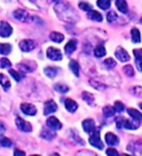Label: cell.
Masks as SVG:
<instances>
[{
	"mask_svg": "<svg viewBox=\"0 0 142 156\" xmlns=\"http://www.w3.org/2000/svg\"><path fill=\"white\" fill-rule=\"evenodd\" d=\"M57 14L58 15L62 21H65L68 23L75 22L77 18V14L71 8L70 5H68L66 2H57V6L55 7Z\"/></svg>",
	"mask_w": 142,
	"mask_h": 156,
	"instance_id": "6da1fadb",
	"label": "cell"
},
{
	"mask_svg": "<svg viewBox=\"0 0 142 156\" xmlns=\"http://www.w3.org/2000/svg\"><path fill=\"white\" fill-rule=\"evenodd\" d=\"M89 141H90V144L92 146H94V147H96V148H99V149H103V147H104L103 143H102L101 140H100L99 132L97 131V130H95V133L90 136Z\"/></svg>",
	"mask_w": 142,
	"mask_h": 156,
	"instance_id": "7a4b0ae2",
	"label": "cell"
},
{
	"mask_svg": "<svg viewBox=\"0 0 142 156\" xmlns=\"http://www.w3.org/2000/svg\"><path fill=\"white\" fill-rule=\"evenodd\" d=\"M16 125L19 128V130H21L22 132H24V133H29V132L32 131L31 124L28 123V122H26L24 119L21 118V117H17Z\"/></svg>",
	"mask_w": 142,
	"mask_h": 156,
	"instance_id": "3957f363",
	"label": "cell"
},
{
	"mask_svg": "<svg viewBox=\"0 0 142 156\" xmlns=\"http://www.w3.org/2000/svg\"><path fill=\"white\" fill-rule=\"evenodd\" d=\"M13 33V27L7 22L2 21L0 23V36L3 38L9 37Z\"/></svg>",
	"mask_w": 142,
	"mask_h": 156,
	"instance_id": "277c9868",
	"label": "cell"
},
{
	"mask_svg": "<svg viewBox=\"0 0 142 156\" xmlns=\"http://www.w3.org/2000/svg\"><path fill=\"white\" fill-rule=\"evenodd\" d=\"M47 57L52 61H61L62 60V55L61 52L57 48L50 47L47 50Z\"/></svg>",
	"mask_w": 142,
	"mask_h": 156,
	"instance_id": "5b68a950",
	"label": "cell"
},
{
	"mask_svg": "<svg viewBox=\"0 0 142 156\" xmlns=\"http://www.w3.org/2000/svg\"><path fill=\"white\" fill-rule=\"evenodd\" d=\"M115 56L116 58H118V60L122 62H129L130 61V55L129 53L126 52L124 48L122 47H118L117 48V50L115 52Z\"/></svg>",
	"mask_w": 142,
	"mask_h": 156,
	"instance_id": "8992f818",
	"label": "cell"
},
{
	"mask_svg": "<svg viewBox=\"0 0 142 156\" xmlns=\"http://www.w3.org/2000/svg\"><path fill=\"white\" fill-rule=\"evenodd\" d=\"M19 48L23 52H30L35 48V43L30 39H24L19 42Z\"/></svg>",
	"mask_w": 142,
	"mask_h": 156,
	"instance_id": "52a82bcc",
	"label": "cell"
},
{
	"mask_svg": "<svg viewBox=\"0 0 142 156\" xmlns=\"http://www.w3.org/2000/svg\"><path fill=\"white\" fill-rule=\"evenodd\" d=\"M57 110V104L54 101L50 100L48 101L46 104H45V106H44V115L45 116H48L54 112H56Z\"/></svg>",
	"mask_w": 142,
	"mask_h": 156,
	"instance_id": "ba28073f",
	"label": "cell"
},
{
	"mask_svg": "<svg viewBox=\"0 0 142 156\" xmlns=\"http://www.w3.org/2000/svg\"><path fill=\"white\" fill-rule=\"evenodd\" d=\"M14 17L16 18L17 20H19V22H23V23H26V22H28L30 17H29V14L24 11L23 9H19V10H16L14 13Z\"/></svg>",
	"mask_w": 142,
	"mask_h": 156,
	"instance_id": "9c48e42d",
	"label": "cell"
},
{
	"mask_svg": "<svg viewBox=\"0 0 142 156\" xmlns=\"http://www.w3.org/2000/svg\"><path fill=\"white\" fill-rule=\"evenodd\" d=\"M21 110L23 112L24 114L30 115V116H33V115H35L37 113L36 107L34 106L33 105H31V104H23V105H21Z\"/></svg>",
	"mask_w": 142,
	"mask_h": 156,
	"instance_id": "30bf717a",
	"label": "cell"
},
{
	"mask_svg": "<svg viewBox=\"0 0 142 156\" xmlns=\"http://www.w3.org/2000/svg\"><path fill=\"white\" fill-rule=\"evenodd\" d=\"M83 129L87 132L88 134H94L95 131V121L92 119H86L83 121L82 123Z\"/></svg>",
	"mask_w": 142,
	"mask_h": 156,
	"instance_id": "8fae6325",
	"label": "cell"
},
{
	"mask_svg": "<svg viewBox=\"0 0 142 156\" xmlns=\"http://www.w3.org/2000/svg\"><path fill=\"white\" fill-rule=\"evenodd\" d=\"M47 126L50 129L54 130V131L60 130V129H61V127H62V125L60 122V120H58L57 118H56L55 116H52V117H50V118L47 120Z\"/></svg>",
	"mask_w": 142,
	"mask_h": 156,
	"instance_id": "7c38bea8",
	"label": "cell"
},
{
	"mask_svg": "<svg viewBox=\"0 0 142 156\" xmlns=\"http://www.w3.org/2000/svg\"><path fill=\"white\" fill-rule=\"evenodd\" d=\"M105 140H106L107 144L110 145V146H114V145H117L119 144L118 136L114 134H112V133H107L105 135Z\"/></svg>",
	"mask_w": 142,
	"mask_h": 156,
	"instance_id": "4fadbf2b",
	"label": "cell"
},
{
	"mask_svg": "<svg viewBox=\"0 0 142 156\" xmlns=\"http://www.w3.org/2000/svg\"><path fill=\"white\" fill-rule=\"evenodd\" d=\"M76 49H77V41L74 40V39H72V40L68 41L66 43V45L64 47V51L68 56H70Z\"/></svg>",
	"mask_w": 142,
	"mask_h": 156,
	"instance_id": "5bb4252c",
	"label": "cell"
},
{
	"mask_svg": "<svg viewBox=\"0 0 142 156\" xmlns=\"http://www.w3.org/2000/svg\"><path fill=\"white\" fill-rule=\"evenodd\" d=\"M64 105H65V108L69 112H75L78 108L77 102L71 99H66L64 101Z\"/></svg>",
	"mask_w": 142,
	"mask_h": 156,
	"instance_id": "9a60e30c",
	"label": "cell"
},
{
	"mask_svg": "<svg viewBox=\"0 0 142 156\" xmlns=\"http://www.w3.org/2000/svg\"><path fill=\"white\" fill-rule=\"evenodd\" d=\"M0 85L3 87V89L5 91H7L11 87V82L6 77V75H4L3 73H0Z\"/></svg>",
	"mask_w": 142,
	"mask_h": 156,
	"instance_id": "2e32d148",
	"label": "cell"
},
{
	"mask_svg": "<svg viewBox=\"0 0 142 156\" xmlns=\"http://www.w3.org/2000/svg\"><path fill=\"white\" fill-rule=\"evenodd\" d=\"M128 113L130 114V116L133 118V120L135 121H142V114L140 113V112L138 110H136L134 108H129L128 109Z\"/></svg>",
	"mask_w": 142,
	"mask_h": 156,
	"instance_id": "e0dca14e",
	"label": "cell"
},
{
	"mask_svg": "<svg viewBox=\"0 0 142 156\" xmlns=\"http://www.w3.org/2000/svg\"><path fill=\"white\" fill-rule=\"evenodd\" d=\"M12 51V46L9 43H0V54L1 55H9Z\"/></svg>",
	"mask_w": 142,
	"mask_h": 156,
	"instance_id": "ac0fdd59",
	"label": "cell"
},
{
	"mask_svg": "<svg viewBox=\"0 0 142 156\" xmlns=\"http://www.w3.org/2000/svg\"><path fill=\"white\" fill-rule=\"evenodd\" d=\"M69 68L71 69V71L73 72V74H74L76 77H79V69H80V67H79V63H78L76 61L74 60H72L69 62Z\"/></svg>",
	"mask_w": 142,
	"mask_h": 156,
	"instance_id": "d6986e66",
	"label": "cell"
},
{
	"mask_svg": "<svg viewBox=\"0 0 142 156\" xmlns=\"http://www.w3.org/2000/svg\"><path fill=\"white\" fill-rule=\"evenodd\" d=\"M50 39L52 41L56 42V43H61V42L63 41L64 36H63V34H61L60 32L54 31V32H51V34H50Z\"/></svg>",
	"mask_w": 142,
	"mask_h": 156,
	"instance_id": "ffe728a7",
	"label": "cell"
},
{
	"mask_svg": "<svg viewBox=\"0 0 142 156\" xmlns=\"http://www.w3.org/2000/svg\"><path fill=\"white\" fill-rule=\"evenodd\" d=\"M116 6L121 13L124 14L128 13V3L124 1V0H118V1H116Z\"/></svg>",
	"mask_w": 142,
	"mask_h": 156,
	"instance_id": "44dd1931",
	"label": "cell"
},
{
	"mask_svg": "<svg viewBox=\"0 0 142 156\" xmlns=\"http://www.w3.org/2000/svg\"><path fill=\"white\" fill-rule=\"evenodd\" d=\"M131 40L133 43H140L141 41V36H140V32L136 27H133L131 29Z\"/></svg>",
	"mask_w": 142,
	"mask_h": 156,
	"instance_id": "7402d4cb",
	"label": "cell"
},
{
	"mask_svg": "<svg viewBox=\"0 0 142 156\" xmlns=\"http://www.w3.org/2000/svg\"><path fill=\"white\" fill-rule=\"evenodd\" d=\"M94 54L95 56L97 58H102L106 55V50H105V47L103 45H99L96 46L95 49L94 50Z\"/></svg>",
	"mask_w": 142,
	"mask_h": 156,
	"instance_id": "603a6c76",
	"label": "cell"
},
{
	"mask_svg": "<svg viewBox=\"0 0 142 156\" xmlns=\"http://www.w3.org/2000/svg\"><path fill=\"white\" fill-rule=\"evenodd\" d=\"M88 17H89V19L92 20V21H96V22H102V20H103V18H102L101 14L99 13L97 11H91L89 12V14H88Z\"/></svg>",
	"mask_w": 142,
	"mask_h": 156,
	"instance_id": "cb8c5ba5",
	"label": "cell"
},
{
	"mask_svg": "<svg viewBox=\"0 0 142 156\" xmlns=\"http://www.w3.org/2000/svg\"><path fill=\"white\" fill-rule=\"evenodd\" d=\"M44 73L49 77V78H54L56 77L57 73V69L56 67H52V66H48L44 69Z\"/></svg>",
	"mask_w": 142,
	"mask_h": 156,
	"instance_id": "d4e9b609",
	"label": "cell"
},
{
	"mask_svg": "<svg viewBox=\"0 0 142 156\" xmlns=\"http://www.w3.org/2000/svg\"><path fill=\"white\" fill-rule=\"evenodd\" d=\"M115 109H114V107H112L110 105H107L105 106L104 108H103V114L105 117H107V118H110V117L112 116H114L115 114Z\"/></svg>",
	"mask_w": 142,
	"mask_h": 156,
	"instance_id": "484cf974",
	"label": "cell"
},
{
	"mask_svg": "<svg viewBox=\"0 0 142 156\" xmlns=\"http://www.w3.org/2000/svg\"><path fill=\"white\" fill-rule=\"evenodd\" d=\"M41 136L47 140H52L56 136V133L53 131H43L41 134Z\"/></svg>",
	"mask_w": 142,
	"mask_h": 156,
	"instance_id": "4316f807",
	"label": "cell"
},
{
	"mask_svg": "<svg viewBox=\"0 0 142 156\" xmlns=\"http://www.w3.org/2000/svg\"><path fill=\"white\" fill-rule=\"evenodd\" d=\"M139 127V125H135L134 122L130 121V120H125V123H124V128L125 129H128V130H135L137 129Z\"/></svg>",
	"mask_w": 142,
	"mask_h": 156,
	"instance_id": "83f0119b",
	"label": "cell"
},
{
	"mask_svg": "<svg viewBox=\"0 0 142 156\" xmlns=\"http://www.w3.org/2000/svg\"><path fill=\"white\" fill-rule=\"evenodd\" d=\"M97 6L99 8H101L102 10H107L111 5V1L109 0H99V1L96 2Z\"/></svg>",
	"mask_w": 142,
	"mask_h": 156,
	"instance_id": "f1b7e54d",
	"label": "cell"
},
{
	"mask_svg": "<svg viewBox=\"0 0 142 156\" xmlns=\"http://www.w3.org/2000/svg\"><path fill=\"white\" fill-rule=\"evenodd\" d=\"M55 90L58 93H61V94H66V93L69 91V88L65 85H62V84H56Z\"/></svg>",
	"mask_w": 142,
	"mask_h": 156,
	"instance_id": "f546056e",
	"label": "cell"
},
{
	"mask_svg": "<svg viewBox=\"0 0 142 156\" xmlns=\"http://www.w3.org/2000/svg\"><path fill=\"white\" fill-rule=\"evenodd\" d=\"M82 98H83V99H84L89 105H92V102H94V96H92V95L91 94V93H89V92H83Z\"/></svg>",
	"mask_w": 142,
	"mask_h": 156,
	"instance_id": "4dcf8cb0",
	"label": "cell"
},
{
	"mask_svg": "<svg viewBox=\"0 0 142 156\" xmlns=\"http://www.w3.org/2000/svg\"><path fill=\"white\" fill-rule=\"evenodd\" d=\"M9 73H10V75H11L16 81H21L23 78V76L21 74V73H19L18 71L14 70V69H10L9 70Z\"/></svg>",
	"mask_w": 142,
	"mask_h": 156,
	"instance_id": "1f68e13d",
	"label": "cell"
},
{
	"mask_svg": "<svg viewBox=\"0 0 142 156\" xmlns=\"http://www.w3.org/2000/svg\"><path fill=\"white\" fill-rule=\"evenodd\" d=\"M123 69H124V72L126 73V75H128L129 77H133V75H134V69H133L131 66H130V65L126 66H124Z\"/></svg>",
	"mask_w": 142,
	"mask_h": 156,
	"instance_id": "d6a6232c",
	"label": "cell"
},
{
	"mask_svg": "<svg viewBox=\"0 0 142 156\" xmlns=\"http://www.w3.org/2000/svg\"><path fill=\"white\" fill-rule=\"evenodd\" d=\"M0 144L4 147H11L12 145V141L10 140L8 138H5V136H1L0 138Z\"/></svg>",
	"mask_w": 142,
	"mask_h": 156,
	"instance_id": "836d02e7",
	"label": "cell"
},
{
	"mask_svg": "<svg viewBox=\"0 0 142 156\" xmlns=\"http://www.w3.org/2000/svg\"><path fill=\"white\" fill-rule=\"evenodd\" d=\"M79 7L80 9H82L83 11H86V12H91L92 11V8L91 5L88 3V2H84V1H82V2H79Z\"/></svg>",
	"mask_w": 142,
	"mask_h": 156,
	"instance_id": "e575fe53",
	"label": "cell"
},
{
	"mask_svg": "<svg viewBox=\"0 0 142 156\" xmlns=\"http://www.w3.org/2000/svg\"><path fill=\"white\" fill-rule=\"evenodd\" d=\"M12 63L10 62L8 58H3L0 60V67L1 68H7V67H11Z\"/></svg>",
	"mask_w": 142,
	"mask_h": 156,
	"instance_id": "d590c367",
	"label": "cell"
},
{
	"mask_svg": "<svg viewBox=\"0 0 142 156\" xmlns=\"http://www.w3.org/2000/svg\"><path fill=\"white\" fill-rule=\"evenodd\" d=\"M114 109L117 112H123L125 110V105L123 102L121 101H116L114 104Z\"/></svg>",
	"mask_w": 142,
	"mask_h": 156,
	"instance_id": "8d00e7d4",
	"label": "cell"
},
{
	"mask_svg": "<svg viewBox=\"0 0 142 156\" xmlns=\"http://www.w3.org/2000/svg\"><path fill=\"white\" fill-rule=\"evenodd\" d=\"M107 21H108L109 23H114L117 19H118V16H117V14L115 12H109L108 14H107Z\"/></svg>",
	"mask_w": 142,
	"mask_h": 156,
	"instance_id": "74e56055",
	"label": "cell"
},
{
	"mask_svg": "<svg viewBox=\"0 0 142 156\" xmlns=\"http://www.w3.org/2000/svg\"><path fill=\"white\" fill-rule=\"evenodd\" d=\"M104 65L108 68H113L116 66V62L113 60V58H106V60L104 61Z\"/></svg>",
	"mask_w": 142,
	"mask_h": 156,
	"instance_id": "f35d334b",
	"label": "cell"
},
{
	"mask_svg": "<svg viewBox=\"0 0 142 156\" xmlns=\"http://www.w3.org/2000/svg\"><path fill=\"white\" fill-rule=\"evenodd\" d=\"M106 154L108 156H120L119 152L115 148H108L106 150Z\"/></svg>",
	"mask_w": 142,
	"mask_h": 156,
	"instance_id": "ab89813d",
	"label": "cell"
},
{
	"mask_svg": "<svg viewBox=\"0 0 142 156\" xmlns=\"http://www.w3.org/2000/svg\"><path fill=\"white\" fill-rule=\"evenodd\" d=\"M19 67L21 68V70H23V71H26V72H30V71H33L32 68H31L30 66H26V63H22V65H19Z\"/></svg>",
	"mask_w": 142,
	"mask_h": 156,
	"instance_id": "60d3db41",
	"label": "cell"
},
{
	"mask_svg": "<svg viewBox=\"0 0 142 156\" xmlns=\"http://www.w3.org/2000/svg\"><path fill=\"white\" fill-rule=\"evenodd\" d=\"M135 58H142V49H135L133 50Z\"/></svg>",
	"mask_w": 142,
	"mask_h": 156,
	"instance_id": "b9f144b4",
	"label": "cell"
},
{
	"mask_svg": "<svg viewBox=\"0 0 142 156\" xmlns=\"http://www.w3.org/2000/svg\"><path fill=\"white\" fill-rule=\"evenodd\" d=\"M133 91L134 92L133 94L136 96H142V87H135L133 89Z\"/></svg>",
	"mask_w": 142,
	"mask_h": 156,
	"instance_id": "7bdbcfd3",
	"label": "cell"
},
{
	"mask_svg": "<svg viewBox=\"0 0 142 156\" xmlns=\"http://www.w3.org/2000/svg\"><path fill=\"white\" fill-rule=\"evenodd\" d=\"M135 62L139 71H142V58H135Z\"/></svg>",
	"mask_w": 142,
	"mask_h": 156,
	"instance_id": "ee69618b",
	"label": "cell"
},
{
	"mask_svg": "<svg viewBox=\"0 0 142 156\" xmlns=\"http://www.w3.org/2000/svg\"><path fill=\"white\" fill-rule=\"evenodd\" d=\"M14 156H26V153H24V151H23V150L16 149L14 152Z\"/></svg>",
	"mask_w": 142,
	"mask_h": 156,
	"instance_id": "f6af8a7d",
	"label": "cell"
},
{
	"mask_svg": "<svg viewBox=\"0 0 142 156\" xmlns=\"http://www.w3.org/2000/svg\"><path fill=\"white\" fill-rule=\"evenodd\" d=\"M5 131H6V127H5L3 122L0 121V134H4Z\"/></svg>",
	"mask_w": 142,
	"mask_h": 156,
	"instance_id": "bcb514c9",
	"label": "cell"
},
{
	"mask_svg": "<svg viewBox=\"0 0 142 156\" xmlns=\"http://www.w3.org/2000/svg\"><path fill=\"white\" fill-rule=\"evenodd\" d=\"M50 156H60V154H57V153H53V154H51Z\"/></svg>",
	"mask_w": 142,
	"mask_h": 156,
	"instance_id": "7dc6e473",
	"label": "cell"
},
{
	"mask_svg": "<svg viewBox=\"0 0 142 156\" xmlns=\"http://www.w3.org/2000/svg\"><path fill=\"white\" fill-rule=\"evenodd\" d=\"M139 106H140V108H141V109H142V102H141V104H140V105H139Z\"/></svg>",
	"mask_w": 142,
	"mask_h": 156,
	"instance_id": "c3c4849f",
	"label": "cell"
},
{
	"mask_svg": "<svg viewBox=\"0 0 142 156\" xmlns=\"http://www.w3.org/2000/svg\"><path fill=\"white\" fill-rule=\"evenodd\" d=\"M123 156H131V155H128V154H123Z\"/></svg>",
	"mask_w": 142,
	"mask_h": 156,
	"instance_id": "681fc988",
	"label": "cell"
},
{
	"mask_svg": "<svg viewBox=\"0 0 142 156\" xmlns=\"http://www.w3.org/2000/svg\"><path fill=\"white\" fill-rule=\"evenodd\" d=\"M31 156H40V155H36V154H34V155H31Z\"/></svg>",
	"mask_w": 142,
	"mask_h": 156,
	"instance_id": "f907efd6",
	"label": "cell"
}]
</instances>
